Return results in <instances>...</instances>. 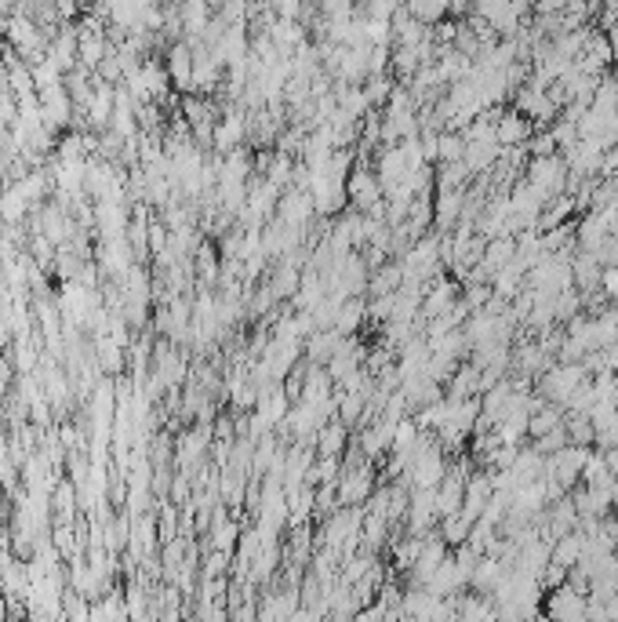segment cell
<instances>
[{
	"mask_svg": "<svg viewBox=\"0 0 618 622\" xmlns=\"http://www.w3.org/2000/svg\"><path fill=\"white\" fill-rule=\"evenodd\" d=\"M26 208H30V201L22 197L19 186H11V190L0 193V222H8V226H15V222H22Z\"/></svg>",
	"mask_w": 618,
	"mask_h": 622,
	"instance_id": "obj_1",
	"label": "cell"
},
{
	"mask_svg": "<svg viewBox=\"0 0 618 622\" xmlns=\"http://www.w3.org/2000/svg\"><path fill=\"white\" fill-rule=\"evenodd\" d=\"M495 139L502 142H520V139H528V121L520 117V113H509V117H502L499 121V131H495Z\"/></svg>",
	"mask_w": 618,
	"mask_h": 622,
	"instance_id": "obj_2",
	"label": "cell"
},
{
	"mask_svg": "<svg viewBox=\"0 0 618 622\" xmlns=\"http://www.w3.org/2000/svg\"><path fill=\"white\" fill-rule=\"evenodd\" d=\"M553 426H557V408H546V412H539V415H531V422H528V430L531 433H549L553 430Z\"/></svg>",
	"mask_w": 618,
	"mask_h": 622,
	"instance_id": "obj_3",
	"label": "cell"
}]
</instances>
